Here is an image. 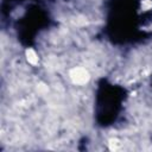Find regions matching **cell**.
<instances>
[{"label": "cell", "instance_id": "1", "mask_svg": "<svg viewBox=\"0 0 152 152\" xmlns=\"http://www.w3.org/2000/svg\"><path fill=\"white\" fill-rule=\"evenodd\" d=\"M70 77L74 83L76 84H84L89 80V74L86 69L83 68H75L70 72Z\"/></svg>", "mask_w": 152, "mask_h": 152}, {"label": "cell", "instance_id": "2", "mask_svg": "<svg viewBox=\"0 0 152 152\" xmlns=\"http://www.w3.org/2000/svg\"><path fill=\"white\" fill-rule=\"evenodd\" d=\"M26 58H27V62L32 65H36L38 63V56H37L36 51L32 50V49L26 50Z\"/></svg>", "mask_w": 152, "mask_h": 152}, {"label": "cell", "instance_id": "3", "mask_svg": "<svg viewBox=\"0 0 152 152\" xmlns=\"http://www.w3.org/2000/svg\"><path fill=\"white\" fill-rule=\"evenodd\" d=\"M141 8L145 10V11L152 8V1H151V0H142V2H141Z\"/></svg>", "mask_w": 152, "mask_h": 152}, {"label": "cell", "instance_id": "4", "mask_svg": "<svg viewBox=\"0 0 152 152\" xmlns=\"http://www.w3.org/2000/svg\"><path fill=\"white\" fill-rule=\"evenodd\" d=\"M120 142L118 141V140H110V142H109V148L110 150H118L119 147H120Z\"/></svg>", "mask_w": 152, "mask_h": 152}]
</instances>
